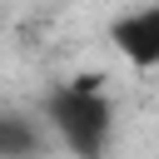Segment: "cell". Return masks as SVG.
<instances>
[{"mask_svg": "<svg viewBox=\"0 0 159 159\" xmlns=\"http://www.w3.org/2000/svg\"><path fill=\"white\" fill-rule=\"evenodd\" d=\"M45 114H50V124L65 139L70 154H80V159H99L104 154L114 114H109V99L94 89V80H75V84L55 89L50 104H45Z\"/></svg>", "mask_w": 159, "mask_h": 159, "instance_id": "6da1fadb", "label": "cell"}, {"mask_svg": "<svg viewBox=\"0 0 159 159\" xmlns=\"http://www.w3.org/2000/svg\"><path fill=\"white\" fill-rule=\"evenodd\" d=\"M35 129L25 124V119H0V159H25V154H35Z\"/></svg>", "mask_w": 159, "mask_h": 159, "instance_id": "3957f363", "label": "cell"}, {"mask_svg": "<svg viewBox=\"0 0 159 159\" xmlns=\"http://www.w3.org/2000/svg\"><path fill=\"white\" fill-rule=\"evenodd\" d=\"M109 35H114L119 55L134 70H159V5H144V10L119 15Z\"/></svg>", "mask_w": 159, "mask_h": 159, "instance_id": "7a4b0ae2", "label": "cell"}]
</instances>
